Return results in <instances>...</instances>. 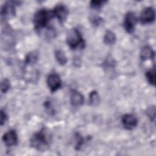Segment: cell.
<instances>
[{
    "label": "cell",
    "mask_w": 156,
    "mask_h": 156,
    "mask_svg": "<svg viewBox=\"0 0 156 156\" xmlns=\"http://www.w3.org/2000/svg\"><path fill=\"white\" fill-rule=\"evenodd\" d=\"M15 2L9 1L4 4L1 10V15L4 19H9L15 15Z\"/></svg>",
    "instance_id": "cell-6"
},
{
    "label": "cell",
    "mask_w": 156,
    "mask_h": 156,
    "mask_svg": "<svg viewBox=\"0 0 156 156\" xmlns=\"http://www.w3.org/2000/svg\"><path fill=\"white\" fill-rule=\"evenodd\" d=\"M2 140L5 146L11 147L15 146L18 143V135L14 130L7 132L2 136Z\"/></svg>",
    "instance_id": "cell-10"
},
{
    "label": "cell",
    "mask_w": 156,
    "mask_h": 156,
    "mask_svg": "<svg viewBox=\"0 0 156 156\" xmlns=\"http://www.w3.org/2000/svg\"><path fill=\"white\" fill-rule=\"evenodd\" d=\"M122 123L126 129L131 130L137 126L138 120L133 114H126L122 118Z\"/></svg>",
    "instance_id": "cell-9"
},
{
    "label": "cell",
    "mask_w": 156,
    "mask_h": 156,
    "mask_svg": "<svg viewBox=\"0 0 156 156\" xmlns=\"http://www.w3.org/2000/svg\"><path fill=\"white\" fill-rule=\"evenodd\" d=\"M66 43L71 49L83 47L85 44L83 37L79 30L76 28L71 29L66 36Z\"/></svg>",
    "instance_id": "cell-3"
},
{
    "label": "cell",
    "mask_w": 156,
    "mask_h": 156,
    "mask_svg": "<svg viewBox=\"0 0 156 156\" xmlns=\"http://www.w3.org/2000/svg\"><path fill=\"white\" fill-rule=\"evenodd\" d=\"M47 84L50 90L54 92L60 88L62 85L61 79L56 73L50 74L47 78Z\"/></svg>",
    "instance_id": "cell-8"
},
{
    "label": "cell",
    "mask_w": 156,
    "mask_h": 156,
    "mask_svg": "<svg viewBox=\"0 0 156 156\" xmlns=\"http://www.w3.org/2000/svg\"><path fill=\"white\" fill-rule=\"evenodd\" d=\"M7 115L6 113L3 110H1V113H0V124H1V126H2L5 122V121H7Z\"/></svg>",
    "instance_id": "cell-21"
},
{
    "label": "cell",
    "mask_w": 156,
    "mask_h": 156,
    "mask_svg": "<svg viewBox=\"0 0 156 156\" xmlns=\"http://www.w3.org/2000/svg\"><path fill=\"white\" fill-rule=\"evenodd\" d=\"M155 17V13L154 8L148 7L144 9L141 12L140 16V21L141 23L143 24H149L154 21Z\"/></svg>",
    "instance_id": "cell-5"
},
{
    "label": "cell",
    "mask_w": 156,
    "mask_h": 156,
    "mask_svg": "<svg viewBox=\"0 0 156 156\" xmlns=\"http://www.w3.org/2000/svg\"><path fill=\"white\" fill-rule=\"evenodd\" d=\"M147 115L148 117L151 119L152 121L155 120V106H151L148 108V109L146 111Z\"/></svg>",
    "instance_id": "cell-20"
},
{
    "label": "cell",
    "mask_w": 156,
    "mask_h": 156,
    "mask_svg": "<svg viewBox=\"0 0 156 156\" xmlns=\"http://www.w3.org/2000/svg\"><path fill=\"white\" fill-rule=\"evenodd\" d=\"M106 2V1H91L90 2V6L93 9H99Z\"/></svg>",
    "instance_id": "cell-19"
},
{
    "label": "cell",
    "mask_w": 156,
    "mask_h": 156,
    "mask_svg": "<svg viewBox=\"0 0 156 156\" xmlns=\"http://www.w3.org/2000/svg\"><path fill=\"white\" fill-rule=\"evenodd\" d=\"M116 36L112 31L108 30L105 32L104 36V43L105 44L112 45L115 44V43L116 42Z\"/></svg>",
    "instance_id": "cell-13"
},
{
    "label": "cell",
    "mask_w": 156,
    "mask_h": 156,
    "mask_svg": "<svg viewBox=\"0 0 156 156\" xmlns=\"http://www.w3.org/2000/svg\"><path fill=\"white\" fill-rule=\"evenodd\" d=\"M136 23L137 18L133 12H129L126 13L124 20V26L126 32L130 34L132 33L135 30Z\"/></svg>",
    "instance_id": "cell-4"
},
{
    "label": "cell",
    "mask_w": 156,
    "mask_h": 156,
    "mask_svg": "<svg viewBox=\"0 0 156 156\" xmlns=\"http://www.w3.org/2000/svg\"><path fill=\"white\" fill-rule=\"evenodd\" d=\"M54 17H56L60 23H63L68 15V9L63 4H59L52 10Z\"/></svg>",
    "instance_id": "cell-7"
},
{
    "label": "cell",
    "mask_w": 156,
    "mask_h": 156,
    "mask_svg": "<svg viewBox=\"0 0 156 156\" xmlns=\"http://www.w3.org/2000/svg\"><path fill=\"white\" fill-rule=\"evenodd\" d=\"M100 102V98L96 91H92L89 95V103L92 106H96Z\"/></svg>",
    "instance_id": "cell-15"
},
{
    "label": "cell",
    "mask_w": 156,
    "mask_h": 156,
    "mask_svg": "<svg viewBox=\"0 0 156 156\" xmlns=\"http://www.w3.org/2000/svg\"><path fill=\"white\" fill-rule=\"evenodd\" d=\"M70 102L73 106L79 107L83 104V96L76 90H73L70 95Z\"/></svg>",
    "instance_id": "cell-11"
},
{
    "label": "cell",
    "mask_w": 156,
    "mask_h": 156,
    "mask_svg": "<svg viewBox=\"0 0 156 156\" xmlns=\"http://www.w3.org/2000/svg\"><path fill=\"white\" fill-rule=\"evenodd\" d=\"M52 11L46 9H40L37 11L34 16V24L36 30H40L45 27L49 20L53 18Z\"/></svg>",
    "instance_id": "cell-2"
},
{
    "label": "cell",
    "mask_w": 156,
    "mask_h": 156,
    "mask_svg": "<svg viewBox=\"0 0 156 156\" xmlns=\"http://www.w3.org/2000/svg\"><path fill=\"white\" fill-rule=\"evenodd\" d=\"M146 79L148 81V82L152 85H155V67L152 68V69H149L148 71H147L146 74Z\"/></svg>",
    "instance_id": "cell-17"
},
{
    "label": "cell",
    "mask_w": 156,
    "mask_h": 156,
    "mask_svg": "<svg viewBox=\"0 0 156 156\" xmlns=\"http://www.w3.org/2000/svg\"><path fill=\"white\" fill-rule=\"evenodd\" d=\"M101 18H93V23L96 25H98L99 24H100V23L101 22Z\"/></svg>",
    "instance_id": "cell-22"
},
{
    "label": "cell",
    "mask_w": 156,
    "mask_h": 156,
    "mask_svg": "<svg viewBox=\"0 0 156 156\" xmlns=\"http://www.w3.org/2000/svg\"><path fill=\"white\" fill-rule=\"evenodd\" d=\"M10 87V82L8 79H4L1 83V90L2 93H5Z\"/></svg>",
    "instance_id": "cell-18"
},
{
    "label": "cell",
    "mask_w": 156,
    "mask_h": 156,
    "mask_svg": "<svg viewBox=\"0 0 156 156\" xmlns=\"http://www.w3.org/2000/svg\"><path fill=\"white\" fill-rule=\"evenodd\" d=\"M38 58V55L36 52H30L26 57L25 63L26 64H30V65L34 64L37 62Z\"/></svg>",
    "instance_id": "cell-16"
},
{
    "label": "cell",
    "mask_w": 156,
    "mask_h": 156,
    "mask_svg": "<svg viewBox=\"0 0 156 156\" xmlns=\"http://www.w3.org/2000/svg\"><path fill=\"white\" fill-rule=\"evenodd\" d=\"M51 135L46 128H43L34 133L30 138V145L39 151L46 150L50 144Z\"/></svg>",
    "instance_id": "cell-1"
},
{
    "label": "cell",
    "mask_w": 156,
    "mask_h": 156,
    "mask_svg": "<svg viewBox=\"0 0 156 156\" xmlns=\"http://www.w3.org/2000/svg\"><path fill=\"white\" fill-rule=\"evenodd\" d=\"M55 57L57 62L61 65H64L67 62V58L62 50H56L55 52Z\"/></svg>",
    "instance_id": "cell-14"
},
{
    "label": "cell",
    "mask_w": 156,
    "mask_h": 156,
    "mask_svg": "<svg viewBox=\"0 0 156 156\" xmlns=\"http://www.w3.org/2000/svg\"><path fill=\"white\" fill-rule=\"evenodd\" d=\"M154 52L149 46H145L143 47L140 52V57L142 60L152 59L154 57Z\"/></svg>",
    "instance_id": "cell-12"
}]
</instances>
